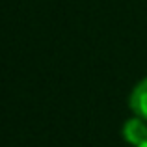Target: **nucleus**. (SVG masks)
I'll return each instance as SVG.
<instances>
[{"label": "nucleus", "instance_id": "nucleus-1", "mask_svg": "<svg viewBox=\"0 0 147 147\" xmlns=\"http://www.w3.org/2000/svg\"><path fill=\"white\" fill-rule=\"evenodd\" d=\"M121 136L132 147H140L144 142H147V121L138 117V115H132L130 119L123 123Z\"/></svg>", "mask_w": 147, "mask_h": 147}, {"label": "nucleus", "instance_id": "nucleus-2", "mask_svg": "<svg viewBox=\"0 0 147 147\" xmlns=\"http://www.w3.org/2000/svg\"><path fill=\"white\" fill-rule=\"evenodd\" d=\"M129 106L134 115L147 121V76L132 88L129 97Z\"/></svg>", "mask_w": 147, "mask_h": 147}, {"label": "nucleus", "instance_id": "nucleus-3", "mask_svg": "<svg viewBox=\"0 0 147 147\" xmlns=\"http://www.w3.org/2000/svg\"><path fill=\"white\" fill-rule=\"evenodd\" d=\"M140 147H147V142H144V144H142V145H140Z\"/></svg>", "mask_w": 147, "mask_h": 147}]
</instances>
